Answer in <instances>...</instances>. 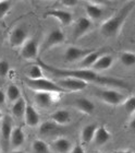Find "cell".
Instances as JSON below:
<instances>
[{"label":"cell","instance_id":"obj_35","mask_svg":"<svg viewBox=\"0 0 135 153\" xmlns=\"http://www.w3.org/2000/svg\"><path fill=\"white\" fill-rule=\"evenodd\" d=\"M6 101H7L6 92H4L2 89H0V107L6 104Z\"/></svg>","mask_w":135,"mask_h":153},{"label":"cell","instance_id":"obj_16","mask_svg":"<svg viewBox=\"0 0 135 153\" xmlns=\"http://www.w3.org/2000/svg\"><path fill=\"white\" fill-rule=\"evenodd\" d=\"M54 94L55 93L49 92H36L34 94V101L38 107L48 108L52 105V103L55 101Z\"/></svg>","mask_w":135,"mask_h":153},{"label":"cell","instance_id":"obj_8","mask_svg":"<svg viewBox=\"0 0 135 153\" xmlns=\"http://www.w3.org/2000/svg\"><path fill=\"white\" fill-rule=\"evenodd\" d=\"M39 53V44L38 41L35 38H28L25 44L21 47L20 55L25 60H34L36 59Z\"/></svg>","mask_w":135,"mask_h":153},{"label":"cell","instance_id":"obj_12","mask_svg":"<svg viewBox=\"0 0 135 153\" xmlns=\"http://www.w3.org/2000/svg\"><path fill=\"white\" fill-rule=\"evenodd\" d=\"M101 1H88L85 6V11L87 14V18L91 21H97L100 20L104 13V10L101 8Z\"/></svg>","mask_w":135,"mask_h":153},{"label":"cell","instance_id":"obj_28","mask_svg":"<svg viewBox=\"0 0 135 153\" xmlns=\"http://www.w3.org/2000/svg\"><path fill=\"white\" fill-rule=\"evenodd\" d=\"M32 150L34 153H49V147L45 141L35 139L32 143Z\"/></svg>","mask_w":135,"mask_h":153},{"label":"cell","instance_id":"obj_15","mask_svg":"<svg viewBox=\"0 0 135 153\" xmlns=\"http://www.w3.org/2000/svg\"><path fill=\"white\" fill-rule=\"evenodd\" d=\"M51 121H54L55 124L58 126H66L69 125L72 120L71 113L68 109H58L55 111L54 113L50 114Z\"/></svg>","mask_w":135,"mask_h":153},{"label":"cell","instance_id":"obj_29","mask_svg":"<svg viewBox=\"0 0 135 153\" xmlns=\"http://www.w3.org/2000/svg\"><path fill=\"white\" fill-rule=\"evenodd\" d=\"M44 78L43 76V68L39 65H34L31 66L27 70V79L31 80H37Z\"/></svg>","mask_w":135,"mask_h":153},{"label":"cell","instance_id":"obj_30","mask_svg":"<svg viewBox=\"0 0 135 153\" xmlns=\"http://www.w3.org/2000/svg\"><path fill=\"white\" fill-rule=\"evenodd\" d=\"M124 109L128 115H133L135 114V96H130L124 101L123 103Z\"/></svg>","mask_w":135,"mask_h":153},{"label":"cell","instance_id":"obj_26","mask_svg":"<svg viewBox=\"0 0 135 153\" xmlns=\"http://www.w3.org/2000/svg\"><path fill=\"white\" fill-rule=\"evenodd\" d=\"M6 95H7V99L8 101L10 102H16L18 100L21 99V91L15 84H10L8 86V89H7V92H6Z\"/></svg>","mask_w":135,"mask_h":153},{"label":"cell","instance_id":"obj_7","mask_svg":"<svg viewBox=\"0 0 135 153\" xmlns=\"http://www.w3.org/2000/svg\"><path fill=\"white\" fill-rule=\"evenodd\" d=\"M66 39V36H64V33L59 29H55L52 30L51 32H49L47 34V36L45 37L44 43L41 44V51H46L50 48L55 47L57 45L62 44Z\"/></svg>","mask_w":135,"mask_h":153},{"label":"cell","instance_id":"obj_2","mask_svg":"<svg viewBox=\"0 0 135 153\" xmlns=\"http://www.w3.org/2000/svg\"><path fill=\"white\" fill-rule=\"evenodd\" d=\"M134 2H130L123 7L122 9H120L118 12L110 19L106 20L100 26L101 34L107 37H112V36L118 35L122 29L123 24L130 16V13L132 11Z\"/></svg>","mask_w":135,"mask_h":153},{"label":"cell","instance_id":"obj_34","mask_svg":"<svg viewBox=\"0 0 135 153\" xmlns=\"http://www.w3.org/2000/svg\"><path fill=\"white\" fill-rule=\"evenodd\" d=\"M70 153H85V150L83 149L81 144H75V146H73Z\"/></svg>","mask_w":135,"mask_h":153},{"label":"cell","instance_id":"obj_41","mask_svg":"<svg viewBox=\"0 0 135 153\" xmlns=\"http://www.w3.org/2000/svg\"><path fill=\"white\" fill-rule=\"evenodd\" d=\"M0 39H1V32H0Z\"/></svg>","mask_w":135,"mask_h":153},{"label":"cell","instance_id":"obj_20","mask_svg":"<svg viewBox=\"0 0 135 153\" xmlns=\"http://www.w3.org/2000/svg\"><path fill=\"white\" fill-rule=\"evenodd\" d=\"M73 147V143L64 137L57 138L52 142V149L56 153H70Z\"/></svg>","mask_w":135,"mask_h":153},{"label":"cell","instance_id":"obj_31","mask_svg":"<svg viewBox=\"0 0 135 153\" xmlns=\"http://www.w3.org/2000/svg\"><path fill=\"white\" fill-rule=\"evenodd\" d=\"M12 8V2L9 0H0V20L3 19L4 16L10 12Z\"/></svg>","mask_w":135,"mask_h":153},{"label":"cell","instance_id":"obj_37","mask_svg":"<svg viewBox=\"0 0 135 153\" xmlns=\"http://www.w3.org/2000/svg\"><path fill=\"white\" fill-rule=\"evenodd\" d=\"M113 153H134V152L130 150H123V151H116V152H113Z\"/></svg>","mask_w":135,"mask_h":153},{"label":"cell","instance_id":"obj_17","mask_svg":"<svg viewBox=\"0 0 135 153\" xmlns=\"http://www.w3.org/2000/svg\"><path fill=\"white\" fill-rule=\"evenodd\" d=\"M24 120H25V124L27 125L28 127H37L39 123H41V119H39V114L37 113V111L31 105L26 103V109H25V114H24Z\"/></svg>","mask_w":135,"mask_h":153},{"label":"cell","instance_id":"obj_6","mask_svg":"<svg viewBox=\"0 0 135 153\" xmlns=\"http://www.w3.org/2000/svg\"><path fill=\"white\" fill-rule=\"evenodd\" d=\"M28 38L30 37H28L27 30L22 25H18L15 27H13L12 31L10 32V35H9L10 46L13 48L22 47Z\"/></svg>","mask_w":135,"mask_h":153},{"label":"cell","instance_id":"obj_19","mask_svg":"<svg viewBox=\"0 0 135 153\" xmlns=\"http://www.w3.org/2000/svg\"><path fill=\"white\" fill-rule=\"evenodd\" d=\"M112 65H113L112 56H110V55H101L100 57L97 59V61L94 64V66L91 67V70H94L95 72L106 71L112 67Z\"/></svg>","mask_w":135,"mask_h":153},{"label":"cell","instance_id":"obj_13","mask_svg":"<svg viewBox=\"0 0 135 153\" xmlns=\"http://www.w3.org/2000/svg\"><path fill=\"white\" fill-rule=\"evenodd\" d=\"M45 16L57 19L60 22V24L63 26H68L70 24H72L73 22L72 13L69 12V11H66V10H49Z\"/></svg>","mask_w":135,"mask_h":153},{"label":"cell","instance_id":"obj_27","mask_svg":"<svg viewBox=\"0 0 135 153\" xmlns=\"http://www.w3.org/2000/svg\"><path fill=\"white\" fill-rule=\"evenodd\" d=\"M120 61L124 67H133L135 65V54L132 51H122L120 54Z\"/></svg>","mask_w":135,"mask_h":153},{"label":"cell","instance_id":"obj_22","mask_svg":"<svg viewBox=\"0 0 135 153\" xmlns=\"http://www.w3.org/2000/svg\"><path fill=\"white\" fill-rule=\"evenodd\" d=\"M110 138H111V134L107 130V128L105 126H98L97 129H96V132H95L93 142L96 146H104L110 140Z\"/></svg>","mask_w":135,"mask_h":153},{"label":"cell","instance_id":"obj_4","mask_svg":"<svg viewBox=\"0 0 135 153\" xmlns=\"http://www.w3.org/2000/svg\"><path fill=\"white\" fill-rule=\"evenodd\" d=\"M98 96L99 99L105 102L106 104H109V105H120V104H123L124 101L126 100L125 95L122 94L121 92L117 91V90L113 89H106V90H100L98 92Z\"/></svg>","mask_w":135,"mask_h":153},{"label":"cell","instance_id":"obj_3","mask_svg":"<svg viewBox=\"0 0 135 153\" xmlns=\"http://www.w3.org/2000/svg\"><path fill=\"white\" fill-rule=\"evenodd\" d=\"M26 85L30 89L34 90L36 92H49V93H66L56 82L46 78H41L37 80H31L26 78Z\"/></svg>","mask_w":135,"mask_h":153},{"label":"cell","instance_id":"obj_23","mask_svg":"<svg viewBox=\"0 0 135 153\" xmlns=\"http://www.w3.org/2000/svg\"><path fill=\"white\" fill-rule=\"evenodd\" d=\"M101 55L96 51H93L91 53L85 56L81 61H79V66L77 69H91V67L94 66V64L97 61V59L100 57Z\"/></svg>","mask_w":135,"mask_h":153},{"label":"cell","instance_id":"obj_32","mask_svg":"<svg viewBox=\"0 0 135 153\" xmlns=\"http://www.w3.org/2000/svg\"><path fill=\"white\" fill-rule=\"evenodd\" d=\"M10 71V66H9V62L4 59H1L0 60V76L1 78H4V76H8Z\"/></svg>","mask_w":135,"mask_h":153},{"label":"cell","instance_id":"obj_5","mask_svg":"<svg viewBox=\"0 0 135 153\" xmlns=\"http://www.w3.org/2000/svg\"><path fill=\"white\" fill-rule=\"evenodd\" d=\"M56 83L66 92H68V91H70V92H80V91H83L84 89H86L88 85L87 82L75 79V78H59V80Z\"/></svg>","mask_w":135,"mask_h":153},{"label":"cell","instance_id":"obj_42","mask_svg":"<svg viewBox=\"0 0 135 153\" xmlns=\"http://www.w3.org/2000/svg\"><path fill=\"white\" fill-rule=\"evenodd\" d=\"M0 153H1V150H0Z\"/></svg>","mask_w":135,"mask_h":153},{"label":"cell","instance_id":"obj_18","mask_svg":"<svg viewBox=\"0 0 135 153\" xmlns=\"http://www.w3.org/2000/svg\"><path fill=\"white\" fill-rule=\"evenodd\" d=\"M73 106L85 115H91L95 111V104L86 97H80L75 100L73 103Z\"/></svg>","mask_w":135,"mask_h":153},{"label":"cell","instance_id":"obj_9","mask_svg":"<svg viewBox=\"0 0 135 153\" xmlns=\"http://www.w3.org/2000/svg\"><path fill=\"white\" fill-rule=\"evenodd\" d=\"M93 29V22L88 18L85 16H81L76 20L74 23V27H73V38L74 39H79V38L83 37L86 34L91 32V30Z\"/></svg>","mask_w":135,"mask_h":153},{"label":"cell","instance_id":"obj_25","mask_svg":"<svg viewBox=\"0 0 135 153\" xmlns=\"http://www.w3.org/2000/svg\"><path fill=\"white\" fill-rule=\"evenodd\" d=\"M58 129V125H56L54 121L47 120L44 121L39 125V134L41 136H49V134H52L54 132H56V130Z\"/></svg>","mask_w":135,"mask_h":153},{"label":"cell","instance_id":"obj_36","mask_svg":"<svg viewBox=\"0 0 135 153\" xmlns=\"http://www.w3.org/2000/svg\"><path fill=\"white\" fill-rule=\"evenodd\" d=\"M129 127H130V129H131V130H132V131H134V132H135V117L133 118L132 120L130 121Z\"/></svg>","mask_w":135,"mask_h":153},{"label":"cell","instance_id":"obj_39","mask_svg":"<svg viewBox=\"0 0 135 153\" xmlns=\"http://www.w3.org/2000/svg\"><path fill=\"white\" fill-rule=\"evenodd\" d=\"M2 119H3V115L1 113V111H0V121H2Z\"/></svg>","mask_w":135,"mask_h":153},{"label":"cell","instance_id":"obj_40","mask_svg":"<svg viewBox=\"0 0 135 153\" xmlns=\"http://www.w3.org/2000/svg\"><path fill=\"white\" fill-rule=\"evenodd\" d=\"M96 153H109V152H96Z\"/></svg>","mask_w":135,"mask_h":153},{"label":"cell","instance_id":"obj_1","mask_svg":"<svg viewBox=\"0 0 135 153\" xmlns=\"http://www.w3.org/2000/svg\"><path fill=\"white\" fill-rule=\"evenodd\" d=\"M38 65L41 66L44 70L50 72L51 74L58 76V78H75V79L82 80L85 82H94L98 84H104V85H113L124 88L125 83L121 80L111 79V78H106V76H99L98 72H95L91 69H61L51 66V65L46 64L43 60H38Z\"/></svg>","mask_w":135,"mask_h":153},{"label":"cell","instance_id":"obj_10","mask_svg":"<svg viewBox=\"0 0 135 153\" xmlns=\"http://www.w3.org/2000/svg\"><path fill=\"white\" fill-rule=\"evenodd\" d=\"M93 51L94 49H84V48H80L76 46H69L64 51L63 58L66 62H76V61L79 62Z\"/></svg>","mask_w":135,"mask_h":153},{"label":"cell","instance_id":"obj_38","mask_svg":"<svg viewBox=\"0 0 135 153\" xmlns=\"http://www.w3.org/2000/svg\"><path fill=\"white\" fill-rule=\"evenodd\" d=\"M11 153H25L24 151H21V150H13Z\"/></svg>","mask_w":135,"mask_h":153},{"label":"cell","instance_id":"obj_33","mask_svg":"<svg viewBox=\"0 0 135 153\" xmlns=\"http://www.w3.org/2000/svg\"><path fill=\"white\" fill-rule=\"evenodd\" d=\"M60 3L66 8H73V7L77 6L79 2L76 0H62V1H60Z\"/></svg>","mask_w":135,"mask_h":153},{"label":"cell","instance_id":"obj_24","mask_svg":"<svg viewBox=\"0 0 135 153\" xmlns=\"http://www.w3.org/2000/svg\"><path fill=\"white\" fill-rule=\"evenodd\" d=\"M25 109H26V101L23 99V97H21V99L18 100L16 102H14L12 104L11 112H12L13 117L18 118V119H21V118L24 117Z\"/></svg>","mask_w":135,"mask_h":153},{"label":"cell","instance_id":"obj_21","mask_svg":"<svg viewBox=\"0 0 135 153\" xmlns=\"http://www.w3.org/2000/svg\"><path fill=\"white\" fill-rule=\"evenodd\" d=\"M97 125L96 124H87L82 128L81 130V141L83 144H89L93 142L95 132L97 129Z\"/></svg>","mask_w":135,"mask_h":153},{"label":"cell","instance_id":"obj_11","mask_svg":"<svg viewBox=\"0 0 135 153\" xmlns=\"http://www.w3.org/2000/svg\"><path fill=\"white\" fill-rule=\"evenodd\" d=\"M13 130L12 121L9 117L3 118L1 121V129H0V148L2 150L8 149L10 146V138Z\"/></svg>","mask_w":135,"mask_h":153},{"label":"cell","instance_id":"obj_14","mask_svg":"<svg viewBox=\"0 0 135 153\" xmlns=\"http://www.w3.org/2000/svg\"><path fill=\"white\" fill-rule=\"evenodd\" d=\"M25 142V132L23 130L22 127L16 126L13 128L12 134H11V138H10V147L12 148L13 150H18L19 148H21Z\"/></svg>","mask_w":135,"mask_h":153}]
</instances>
